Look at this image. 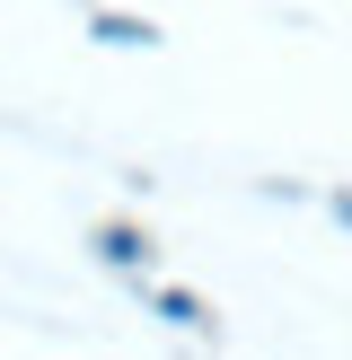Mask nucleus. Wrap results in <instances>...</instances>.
<instances>
[{
  "label": "nucleus",
  "instance_id": "nucleus-1",
  "mask_svg": "<svg viewBox=\"0 0 352 360\" xmlns=\"http://www.w3.org/2000/svg\"><path fill=\"white\" fill-rule=\"evenodd\" d=\"M141 308H150V316H158L168 334H194V343H220V316H211V308H203L194 290H176V281H150V290H141Z\"/></svg>",
  "mask_w": 352,
  "mask_h": 360
},
{
  "label": "nucleus",
  "instance_id": "nucleus-2",
  "mask_svg": "<svg viewBox=\"0 0 352 360\" xmlns=\"http://www.w3.org/2000/svg\"><path fill=\"white\" fill-rule=\"evenodd\" d=\"M97 264H106V273H150V229L106 220V229H97Z\"/></svg>",
  "mask_w": 352,
  "mask_h": 360
},
{
  "label": "nucleus",
  "instance_id": "nucleus-3",
  "mask_svg": "<svg viewBox=\"0 0 352 360\" xmlns=\"http://www.w3.org/2000/svg\"><path fill=\"white\" fill-rule=\"evenodd\" d=\"M97 44H158L150 18H97Z\"/></svg>",
  "mask_w": 352,
  "mask_h": 360
},
{
  "label": "nucleus",
  "instance_id": "nucleus-4",
  "mask_svg": "<svg viewBox=\"0 0 352 360\" xmlns=\"http://www.w3.org/2000/svg\"><path fill=\"white\" fill-rule=\"evenodd\" d=\"M326 211H334V220L352 229V185H334V193H326Z\"/></svg>",
  "mask_w": 352,
  "mask_h": 360
}]
</instances>
